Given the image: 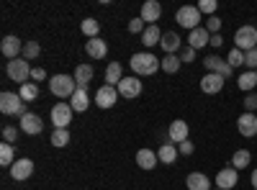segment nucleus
<instances>
[{"mask_svg":"<svg viewBox=\"0 0 257 190\" xmlns=\"http://www.w3.org/2000/svg\"><path fill=\"white\" fill-rule=\"evenodd\" d=\"M132 70H134L139 77L155 75L157 70H162V59H157L152 52H139V54L132 57Z\"/></svg>","mask_w":257,"mask_h":190,"instance_id":"f257e3e1","label":"nucleus"},{"mask_svg":"<svg viewBox=\"0 0 257 190\" xmlns=\"http://www.w3.org/2000/svg\"><path fill=\"white\" fill-rule=\"evenodd\" d=\"M0 111H3L6 116H18V118H24L29 113L24 98H21L18 93H11V90L0 93Z\"/></svg>","mask_w":257,"mask_h":190,"instance_id":"f03ea898","label":"nucleus"},{"mask_svg":"<svg viewBox=\"0 0 257 190\" xmlns=\"http://www.w3.org/2000/svg\"><path fill=\"white\" fill-rule=\"evenodd\" d=\"M49 90H52L57 98H72L75 90H77L75 75H54V77L49 80Z\"/></svg>","mask_w":257,"mask_h":190,"instance_id":"7ed1b4c3","label":"nucleus"},{"mask_svg":"<svg viewBox=\"0 0 257 190\" xmlns=\"http://www.w3.org/2000/svg\"><path fill=\"white\" fill-rule=\"evenodd\" d=\"M175 21H178L183 29H188V31L201 29V11H198V6H183L175 13Z\"/></svg>","mask_w":257,"mask_h":190,"instance_id":"20e7f679","label":"nucleus"},{"mask_svg":"<svg viewBox=\"0 0 257 190\" xmlns=\"http://www.w3.org/2000/svg\"><path fill=\"white\" fill-rule=\"evenodd\" d=\"M31 65L24 59V57H18V59H13V62H8V67H6V72H8V77L11 80H16V82H21V85H26V82L31 80Z\"/></svg>","mask_w":257,"mask_h":190,"instance_id":"39448f33","label":"nucleus"},{"mask_svg":"<svg viewBox=\"0 0 257 190\" xmlns=\"http://www.w3.org/2000/svg\"><path fill=\"white\" fill-rule=\"evenodd\" d=\"M234 44H237L239 52H252L257 49V29L254 26H242L234 34Z\"/></svg>","mask_w":257,"mask_h":190,"instance_id":"423d86ee","label":"nucleus"},{"mask_svg":"<svg viewBox=\"0 0 257 190\" xmlns=\"http://www.w3.org/2000/svg\"><path fill=\"white\" fill-rule=\"evenodd\" d=\"M72 105L70 103H57L54 108H52V123H54V129H67V126L72 123Z\"/></svg>","mask_w":257,"mask_h":190,"instance_id":"0eeeda50","label":"nucleus"},{"mask_svg":"<svg viewBox=\"0 0 257 190\" xmlns=\"http://www.w3.org/2000/svg\"><path fill=\"white\" fill-rule=\"evenodd\" d=\"M0 52H3V57L6 59H18L21 54H24V41H21L18 36H13V34H8V36H3V41H0Z\"/></svg>","mask_w":257,"mask_h":190,"instance_id":"6e6552de","label":"nucleus"},{"mask_svg":"<svg viewBox=\"0 0 257 190\" xmlns=\"http://www.w3.org/2000/svg\"><path fill=\"white\" fill-rule=\"evenodd\" d=\"M203 67H206L208 72H216V75H221L224 80L234 75V67L229 65V62H226V59H221V57H216V54H208V57L203 59Z\"/></svg>","mask_w":257,"mask_h":190,"instance_id":"1a4fd4ad","label":"nucleus"},{"mask_svg":"<svg viewBox=\"0 0 257 190\" xmlns=\"http://www.w3.org/2000/svg\"><path fill=\"white\" fill-rule=\"evenodd\" d=\"M116 100H118V88H111V85L98 88V93H95V105H98V108L108 111V108L116 105Z\"/></svg>","mask_w":257,"mask_h":190,"instance_id":"9d476101","label":"nucleus"},{"mask_svg":"<svg viewBox=\"0 0 257 190\" xmlns=\"http://www.w3.org/2000/svg\"><path fill=\"white\" fill-rule=\"evenodd\" d=\"M144 90V85L139 82V77H123L118 82V95L126 98V100H132V98H139Z\"/></svg>","mask_w":257,"mask_h":190,"instance_id":"9b49d317","label":"nucleus"},{"mask_svg":"<svg viewBox=\"0 0 257 190\" xmlns=\"http://www.w3.org/2000/svg\"><path fill=\"white\" fill-rule=\"evenodd\" d=\"M31 175H34V162H31L29 157H21V159L13 162V167H11V177H13V180L24 182V180H29Z\"/></svg>","mask_w":257,"mask_h":190,"instance_id":"f8f14e48","label":"nucleus"},{"mask_svg":"<svg viewBox=\"0 0 257 190\" xmlns=\"http://www.w3.org/2000/svg\"><path fill=\"white\" fill-rule=\"evenodd\" d=\"M188 134H190V129H188V123L183 118H175L173 123H170V129H167V139L173 141V144L188 141Z\"/></svg>","mask_w":257,"mask_h":190,"instance_id":"ddd939ff","label":"nucleus"},{"mask_svg":"<svg viewBox=\"0 0 257 190\" xmlns=\"http://www.w3.org/2000/svg\"><path fill=\"white\" fill-rule=\"evenodd\" d=\"M139 18L144 21L147 26H155V21H160V18H162V6L157 3V0H147V3L142 6Z\"/></svg>","mask_w":257,"mask_h":190,"instance_id":"4468645a","label":"nucleus"},{"mask_svg":"<svg viewBox=\"0 0 257 190\" xmlns=\"http://www.w3.org/2000/svg\"><path fill=\"white\" fill-rule=\"evenodd\" d=\"M201 90H203L206 95H216V93H221V90H224V77L216 75V72L203 75V77H201Z\"/></svg>","mask_w":257,"mask_h":190,"instance_id":"2eb2a0df","label":"nucleus"},{"mask_svg":"<svg viewBox=\"0 0 257 190\" xmlns=\"http://www.w3.org/2000/svg\"><path fill=\"white\" fill-rule=\"evenodd\" d=\"M21 131L29 134V136H36L44 131V121H41L36 113H26L24 118H21Z\"/></svg>","mask_w":257,"mask_h":190,"instance_id":"dca6fc26","label":"nucleus"},{"mask_svg":"<svg viewBox=\"0 0 257 190\" xmlns=\"http://www.w3.org/2000/svg\"><path fill=\"white\" fill-rule=\"evenodd\" d=\"M237 129H239V134L247 136V139L257 136V116H254V113H242V116L237 118Z\"/></svg>","mask_w":257,"mask_h":190,"instance_id":"f3484780","label":"nucleus"},{"mask_svg":"<svg viewBox=\"0 0 257 190\" xmlns=\"http://www.w3.org/2000/svg\"><path fill=\"white\" fill-rule=\"evenodd\" d=\"M237 172H239V170H234V167H224V170H219V175H216V187L231 190L234 185H237V180H239Z\"/></svg>","mask_w":257,"mask_h":190,"instance_id":"a211bd4d","label":"nucleus"},{"mask_svg":"<svg viewBox=\"0 0 257 190\" xmlns=\"http://www.w3.org/2000/svg\"><path fill=\"white\" fill-rule=\"evenodd\" d=\"M206 44H211V34L206 31V26H201V29H196V31H190L188 34V47L190 49H203Z\"/></svg>","mask_w":257,"mask_h":190,"instance_id":"6ab92c4d","label":"nucleus"},{"mask_svg":"<svg viewBox=\"0 0 257 190\" xmlns=\"http://www.w3.org/2000/svg\"><path fill=\"white\" fill-rule=\"evenodd\" d=\"M85 52H88V57L93 59H103L105 54H108V44L98 36V39H88L85 41Z\"/></svg>","mask_w":257,"mask_h":190,"instance_id":"aec40b11","label":"nucleus"},{"mask_svg":"<svg viewBox=\"0 0 257 190\" xmlns=\"http://www.w3.org/2000/svg\"><path fill=\"white\" fill-rule=\"evenodd\" d=\"M157 162H160V157H157L155 149H139V152H137V164L142 167V170H147V172L155 170Z\"/></svg>","mask_w":257,"mask_h":190,"instance_id":"412c9836","label":"nucleus"},{"mask_svg":"<svg viewBox=\"0 0 257 190\" xmlns=\"http://www.w3.org/2000/svg\"><path fill=\"white\" fill-rule=\"evenodd\" d=\"M70 105H72V111L82 113V111H88L90 108V95H88V88H77L75 95L70 98Z\"/></svg>","mask_w":257,"mask_h":190,"instance_id":"4be33fe9","label":"nucleus"},{"mask_svg":"<svg viewBox=\"0 0 257 190\" xmlns=\"http://www.w3.org/2000/svg\"><path fill=\"white\" fill-rule=\"evenodd\" d=\"M185 185H188V190H213L208 175H203V172H190L185 177Z\"/></svg>","mask_w":257,"mask_h":190,"instance_id":"5701e85b","label":"nucleus"},{"mask_svg":"<svg viewBox=\"0 0 257 190\" xmlns=\"http://www.w3.org/2000/svg\"><path fill=\"white\" fill-rule=\"evenodd\" d=\"M160 47L165 49V54H175V52L183 49V47H180V36H178L175 31H165V34H162V41H160Z\"/></svg>","mask_w":257,"mask_h":190,"instance_id":"b1692460","label":"nucleus"},{"mask_svg":"<svg viewBox=\"0 0 257 190\" xmlns=\"http://www.w3.org/2000/svg\"><path fill=\"white\" fill-rule=\"evenodd\" d=\"M123 80V70H121V62H108L105 67V85L118 88V82Z\"/></svg>","mask_w":257,"mask_h":190,"instance_id":"393cba45","label":"nucleus"},{"mask_svg":"<svg viewBox=\"0 0 257 190\" xmlns=\"http://www.w3.org/2000/svg\"><path fill=\"white\" fill-rule=\"evenodd\" d=\"M178 144H173V141H170V144H162L160 146V149H157V157H160V162L162 164H173L175 159H178Z\"/></svg>","mask_w":257,"mask_h":190,"instance_id":"a878e982","label":"nucleus"},{"mask_svg":"<svg viewBox=\"0 0 257 190\" xmlns=\"http://www.w3.org/2000/svg\"><path fill=\"white\" fill-rule=\"evenodd\" d=\"M90 80H93V67L90 65H77L75 67V82H77V88H88Z\"/></svg>","mask_w":257,"mask_h":190,"instance_id":"bb28decb","label":"nucleus"},{"mask_svg":"<svg viewBox=\"0 0 257 190\" xmlns=\"http://www.w3.org/2000/svg\"><path fill=\"white\" fill-rule=\"evenodd\" d=\"M237 85H239V90L252 93V90H254V85H257V72H252V70L242 72V75L237 77Z\"/></svg>","mask_w":257,"mask_h":190,"instance_id":"cd10ccee","label":"nucleus"},{"mask_svg":"<svg viewBox=\"0 0 257 190\" xmlns=\"http://www.w3.org/2000/svg\"><path fill=\"white\" fill-rule=\"evenodd\" d=\"M249 162H252L249 149H237L231 154V167H234V170H244V167H249Z\"/></svg>","mask_w":257,"mask_h":190,"instance_id":"c85d7f7f","label":"nucleus"},{"mask_svg":"<svg viewBox=\"0 0 257 190\" xmlns=\"http://www.w3.org/2000/svg\"><path fill=\"white\" fill-rule=\"evenodd\" d=\"M160 41H162V34H160L157 24H155V26H147V31L142 34V44H144V47H157Z\"/></svg>","mask_w":257,"mask_h":190,"instance_id":"c756f323","label":"nucleus"},{"mask_svg":"<svg viewBox=\"0 0 257 190\" xmlns=\"http://www.w3.org/2000/svg\"><path fill=\"white\" fill-rule=\"evenodd\" d=\"M180 54H165L162 57V72H167V75H175L178 70H180Z\"/></svg>","mask_w":257,"mask_h":190,"instance_id":"7c9ffc66","label":"nucleus"},{"mask_svg":"<svg viewBox=\"0 0 257 190\" xmlns=\"http://www.w3.org/2000/svg\"><path fill=\"white\" fill-rule=\"evenodd\" d=\"M80 31L88 36V39H98V34H100V21H95V18H85L82 24H80Z\"/></svg>","mask_w":257,"mask_h":190,"instance_id":"2f4dec72","label":"nucleus"},{"mask_svg":"<svg viewBox=\"0 0 257 190\" xmlns=\"http://www.w3.org/2000/svg\"><path fill=\"white\" fill-rule=\"evenodd\" d=\"M18 95L24 98V103H31V100L39 98V85H36V82H26V85L18 88Z\"/></svg>","mask_w":257,"mask_h":190,"instance_id":"473e14b6","label":"nucleus"},{"mask_svg":"<svg viewBox=\"0 0 257 190\" xmlns=\"http://www.w3.org/2000/svg\"><path fill=\"white\" fill-rule=\"evenodd\" d=\"M13 162H16V154H13V144L3 141V144H0V164H3V167H13Z\"/></svg>","mask_w":257,"mask_h":190,"instance_id":"72a5a7b5","label":"nucleus"},{"mask_svg":"<svg viewBox=\"0 0 257 190\" xmlns=\"http://www.w3.org/2000/svg\"><path fill=\"white\" fill-rule=\"evenodd\" d=\"M52 144L57 146V149L67 146V144H70V131H67V129H54V131H52Z\"/></svg>","mask_w":257,"mask_h":190,"instance_id":"f704fd0d","label":"nucleus"},{"mask_svg":"<svg viewBox=\"0 0 257 190\" xmlns=\"http://www.w3.org/2000/svg\"><path fill=\"white\" fill-rule=\"evenodd\" d=\"M39 54H41V44H39V41H26V44H24V54H21V57H24L26 62H31Z\"/></svg>","mask_w":257,"mask_h":190,"instance_id":"c9c22d12","label":"nucleus"},{"mask_svg":"<svg viewBox=\"0 0 257 190\" xmlns=\"http://www.w3.org/2000/svg\"><path fill=\"white\" fill-rule=\"evenodd\" d=\"M226 62H229V65H231L234 70H237V67H242V65H244V52H239L237 47H234V49L226 54Z\"/></svg>","mask_w":257,"mask_h":190,"instance_id":"e433bc0d","label":"nucleus"},{"mask_svg":"<svg viewBox=\"0 0 257 190\" xmlns=\"http://www.w3.org/2000/svg\"><path fill=\"white\" fill-rule=\"evenodd\" d=\"M216 8H219L216 0H201V3H198V11H201V13H206L208 18H211L213 13H216Z\"/></svg>","mask_w":257,"mask_h":190,"instance_id":"4c0bfd02","label":"nucleus"},{"mask_svg":"<svg viewBox=\"0 0 257 190\" xmlns=\"http://www.w3.org/2000/svg\"><path fill=\"white\" fill-rule=\"evenodd\" d=\"M147 31V26H144V21L142 18H132V21H128V34H144Z\"/></svg>","mask_w":257,"mask_h":190,"instance_id":"58836bf2","label":"nucleus"},{"mask_svg":"<svg viewBox=\"0 0 257 190\" xmlns=\"http://www.w3.org/2000/svg\"><path fill=\"white\" fill-rule=\"evenodd\" d=\"M3 141H8V144L18 141V129L16 126H3Z\"/></svg>","mask_w":257,"mask_h":190,"instance_id":"ea45409f","label":"nucleus"},{"mask_svg":"<svg viewBox=\"0 0 257 190\" xmlns=\"http://www.w3.org/2000/svg\"><path fill=\"white\" fill-rule=\"evenodd\" d=\"M257 111V93H247L244 98V113H254Z\"/></svg>","mask_w":257,"mask_h":190,"instance_id":"a19ab883","label":"nucleus"},{"mask_svg":"<svg viewBox=\"0 0 257 190\" xmlns=\"http://www.w3.org/2000/svg\"><path fill=\"white\" fill-rule=\"evenodd\" d=\"M206 31H208V34H219V31H221V18L211 16V18L206 21Z\"/></svg>","mask_w":257,"mask_h":190,"instance_id":"79ce46f5","label":"nucleus"},{"mask_svg":"<svg viewBox=\"0 0 257 190\" xmlns=\"http://www.w3.org/2000/svg\"><path fill=\"white\" fill-rule=\"evenodd\" d=\"M193 59H196V49L183 47V49H180V62H183V65H190Z\"/></svg>","mask_w":257,"mask_h":190,"instance_id":"37998d69","label":"nucleus"},{"mask_svg":"<svg viewBox=\"0 0 257 190\" xmlns=\"http://www.w3.org/2000/svg\"><path fill=\"white\" fill-rule=\"evenodd\" d=\"M244 65L254 72L257 70V49H252V52H244Z\"/></svg>","mask_w":257,"mask_h":190,"instance_id":"c03bdc74","label":"nucleus"},{"mask_svg":"<svg viewBox=\"0 0 257 190\" xmlns=\"http://www.w3.org/2000/svg\"><path fill=\"white\" fill-rule=\"evenodd\" d=\"M31 80L36 82V85H39V82H44V80H47V70H44V67H34V70H31Z\"/></svg>","mask_w":257,"mask_h":190,"instance_id":"a18cd8bd","label":"nucleus"},{"mask_svg":"<svg viewBox=\"0 0 257 190\" xmlns=\"http://www.w3.org/2000/svg\"><path fill=\"white\" fill-rule=\"evenodd\" d=\"M193 149H196V146H193V141L188 139V141H183V144H178V152L183 154V157H190L193 154Z\"/></svg>","mask_w":257,"mask_h":190,"instance_id":"49530a36","label":"nucleus"},{"mask_svg":"<svg viewBox=\"0 0 257 190\" xmlns=\"http://www.w3.org/2000/svg\"><path fill=\"white\" fill-rule=\"evenodd\" d=\"M221 44H224V36H221V34H211V47L219 49Z\"/></svg>","mask_w":257,"mask_h":190,"instance_id":"de8ad7c7","label":"nucleus"},{"mask_svg":"<svg viewBox=\"0 0 257 190\" xmlns=\"http://www.w3.org/2000/svg\"><path fill=\"white\" fill-rule=\"evenodd\" d=\"M249 182H252V187L257 190V170H252V177H249Z\"/></svg>","mask_w":257,"mask_h":190,"instance_id":"09e8293b","label":"nucleus"},{"mask_svg":"<svg viewBox=\"0 0 257 190\" xmlns=\"http://www.w3.org/2000/svg\"><path fill=\"white\" fill-rule=\"evenodd\" d=\"M213 190H221V187H213Z\"/></svg>","mask_w":257,"mask_h":190,"instance_id":"8fccbe9b","label":"nucleus"},{"mask_svg":"<svg viewBox=\"0 0 257 190\" xmlns=\"http://www.w3.org/2000/svg\"><path fill=\"white\" fill-rule=\"evenodd\" d=\"M254 72H257V70H254Z\"/></svg>","mask_w":257,"mask_h":190,"instance_id":"3c124183","label":"nucleus"}]
</instances>
